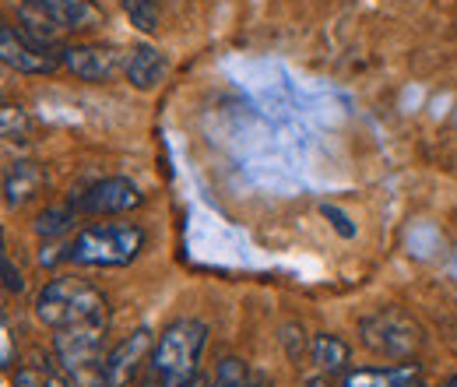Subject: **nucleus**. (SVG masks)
<instances>
[{"label": "nucleus", "mask_w": 457, "mask_h": 387, "mask_svg": "<svg viewBox=\"0 0 457 387\" xmlns=\"http://www.w3.org/2000/svg\"><path fill=\"white\" fill-rule=\"evenodd\" d=\"M204 341H208L204 321H176L159 334V345L152 352V370H159L170 387H183L197 374Z\"/></svg>", "instance_id": "nucleus-3"}, {"label": "nucleus", "mask_w": 457, "mask_h": 387, "mask_svg": "<svg viewBox=\"0 0 457 387\" xmlns=\"http://www.w3.org/2000/svg\"><path fill=\"white\" fill-rule=\"evenodd\" d=\"M447 387H457V374L451 377V381H447Z\"/></svg>", "instance_id": "nucleus-26"}, {"label": "nucleus", "mask_w": 457, "mask_h": 387, "mask_svg": "<svg viewBox=\"0 0 457 387\" xmlns=\"http://www.w3.org/2000/svg\"><path fill=\"white\" fill-rule=\"evenodd\" d=\"M0 60L18 74H54L60 63L57 54L29 43L14 25H0Z\"/></svg>", "instance_id": "nucleus-9"}, {"label": "nucleus", "mask_w": 457, "mask_h": 387, "mask_svg": "<svg viewBox=\"0 0 457 387\" xmlns=\"http://www.w3.org/2000/svg\"><path fill=\"white\" fill-rule=\"evenodd\" d=\"M278 341L286 345V356L288 359H303V352H306V332H303V324H295V321H288L282 324V334H278Z\"/></svg>", "instance_id": "nucleus-19"}, {"label": "nucleus", "mask_w": 457, "mask_h": 387, "mask_svg": "<svg viewBox=\"0 0 457 387\" xmlns=\"http://www.w3.org/2000/svg\"><path fill=\"white\" fill-rule=\"evenodd\" d=\"M348 356H352V349H348V341H342L338 334H317L313 338V363L320 366V374H342L345 366H348Z\"/></svg>", "instance_id": "nucleus-14"}, {"label": "nucleus", "mask_w": 457, "mask_h": 387, "mask_svg": "<svg viewBox=\"0 0 457 387\" xmlns=\"http://www.w3.org/2000/svg\"><path fill=\"white\" fill-rule=\"evenodd\" d=\"M74 222H78V212H74L71 205H54V208L39 212V219H36V236L50 243V240H57L63 232H71Z\"/></svg>", "instance_id": "nucleus-15"}, {"label": "nucleus", "mask_w": 457, "mask_h": 387, "mask_svg": "<svg viewBox=\"0 0 457 387\" xmlns=\"http://www.w3.org/2000/svg\"><path fill=\"white\" fill-rule=\"evenodd\" d=\"M0 366H4V370H11V366H14V341H11V328H7V321L0 324Z\"/></svg>", "instance_id": "nucleus-22"}, {"label": "nucleus", "mask_w": 457, "mask_h": 387, "mask_svg": "<svg viewBox=\"0 0 457 387\" xmlns=\"http://www.w3.org/2000/svg\"><path fill=\"white\" fill-rule=\"evenodd\" d=\"M345 387H398V374L387 370H355L345 377Z\"/></svg>", "instance_id": "nucleus-18"}, {"label": "nucleus", "mask_w": 457, "mask_h": 387, "mask_svg": "<svg viewBox=\"0 0 457 387\" xmlns=\"http://www.w3.org/2000/svg\"><path fill=\"white\" fill-rule=\"evenodd\" d=\"M145 229L134 222H106V225H88L74 236L67 247L71 265L85 268H123L145 250Z\"/></svg>", "instance_id": "nucleus-2"}, {"label": "nucleus", "mask_w": 457, "mask_h": 387, "mask_svg": "<svg viewBox=\"0 0 457 387\" xmlns=\"http://www.w3.org/2000/svg\"><path fill=\"white\" fill-rule=\"evenodd\" d=\"M401 387H422V384H401Z\"/></svg>", "instance_id": "nucleus-27"}, {"label": "nucleus", "mask_w": 457, "mask_h": 387, "mask_svg": "<svg viewBox=\"0 0 457 387\" xmlns=\"http://www.w3.org/2000/svg\"><path fill=\"white\" fill-rule=\"evenodd\" d=\"M306 387H335V384H331V377H328V374H320V377H310Z\"/></svg>", "instance_id": "nucleus-25"}, {"label": "nucleus", "mask_w": 457, "mask_h": 387, "mask_svg": "<svg viewBox=\"0 0 457 387\" xmlns=\"http://www.w3.org/2000/svg\"><path fill=\"white\" fill-rule=\"evenodd\" d=\"M50 183V172L39 163H14V166L4 172V201L7 208H21L29 205L32 198H39Z\"/></svg>", "instance_id": "nucleus-11"}, {"label": "nucleus", "mask_w": 457, "mask_h": 387, "mask_svg": "<svg viewBox=\"0 0 457 387\" xmlns=\"http://www.w3.org/2000/svg\"><path fill=\"white\" fill-rule=\"evenodd\" d=\"M0 127H4V138H7V141H29V116H25L21 106L4 103V110H0Z\"/></svg>", "instance_id": "nucleus-17"}, {"label": "nucleus", "mask_w": 457, "mask_h": 387, "mask_svg": "<svg viewBox=\"0 0 457 387\" xmlns=\"http://www.w3.org/2000/svg\"><path fill=\"white\" fill-rule=\"evenodd\" d=\"M67 32H92L103 25V11L92 0H39Z\"/></svg>", "instance_id": "nucleus-13"}, {"label": "nucleus", "mask_w": 457, "mask_h": 387, "mask_svg": "<svg viewBox=\"0 0 457 387\" xmlns=\"http://www.w3.org/2000/svg\"><path fill=\"white\" fill-rule=\"evenodd\" d=\"M103 341H106V321L63 328V332L54 334V352H57L60 366L67 370L71 384L99 387V366L106 359Z\"/></svg>", "instance_id": "nucleus-4"}, {"label": "nucleus", "mask_w": 457, "mask_h": 387, "mask_svg": "<svg viewBox=\"0 0 457 387\" xmlns=\"http://www.w3.org/2000/svg\"><path fill=\"white\" fill-rule=\"evenodd\" d=\"M320 215H324V219L338 229V236H345V240H352V236H355V225H352V222H348V215H345V212H338L335 205H324V208H320Z\"/></svg>", "instance_id": "nucleus-21"}, {"label": "nucleus", "mask_w": 457, "mask_h": 387, "mask_svg": "<svg viewBox=\"0 0 457 387\" xmlns=\"http://www.w3.org/2000/svg\"><path fill=\"white\" fill-rule=\"evenodd\" d=\"M120 4H123L127 18H130V25L137 32H145V36L159 32V7H155V0H120Z\"/></svg>", "instance_id": "nucleus-16"}, {"label": "nucleus", "mask_w": 457, "mask_h": 387, "mask_svg": "<svg viewBox=\"0 0 457 387\" xmlns=\"http://www.w3.org/2000/svg\"><path fill=\"white\" fill-rule=\"evenodd\" d=\"M0 268H4V289L11 292V296H18V292H25V278H21V272L14 268V261L4 254L0 257Z\"/></svg>", "instance_id": "nucleus-20"}, {"label": "nucleus", "mask_w": 457, "mask_h": 387, "mask_svg": "<svg viewBox=\"0 0 457 387\" xmlns=\"http://www.w3.org/2000/svg\"><path fill=\"white\" fill-rule=\"evenodd\" d=\"M60 67H67L78 81L88 85H106L116 74H123L127 54H120L116 46H99V43H78V46H63L57 50Z\"/></svg>", "instance_id": "nucleus-7"}, {"label": "nucleus", "mask_w": 457, "mask_h": 387, "mask_svg": "<svg viewBox=\"0 0 457 387\" xmlns=\"http://www.w3.org/2000/svg\"><path fill=\"white\" fill-rule=\"evenodd\" d=\"M148 352H155L148 328H137L134 334H127L123 341H116L113 349L106 352L103 366H99V387H127L137 377V370L148 359Z\"/></svg>", "instance_id": "nucleus-8"}, {"label": "nucleus", "mask_w": 457, "mask_h": 387, "mask_svg": "<svg viewBox=\"0 0 457 387\" xmlns=\"http://www.w3.org/2000/svg\"><path fill=\"white\" fill-rule=\"evenodd\" d=\"M67 205H71L78 215H127V212H134V208L145 205V194L137 190L134 180H127V176H110V180L92 183V187L81 190V194H71Z\"/></svg>", "instance_id": "nucleus-5"}, {"label": "nucleus", "mask_w": 457, "mask_h": 387, "mask_svg": "<svg viewBox=\"0 0 457 387\" xmlns=\"http://www.w3.org/2000/svg\"><path fill=\"white\" fill-rule=\"evenodd\" d=\"M359 332H362V341H366L377 356H384V359H408V356L419 349V341H422L419 328H415L408 317L395 314V310L366 317V321L359 324Z\"/></svg>", "instance_id": "nucleus-6"}, {"label": "nucleus", "mask_w": 457, "mask_h": 387, "mask_svg": "<svg viewBox=\"0 0 457 387\" xmlns=\"http://www.w3.org/2000/svg\"><path fill=\"white\" fill-rule=\"evenodd\" d=\"M106 314H110V303H106L103 289H96L85 278L57 275L50 278L36 296V317L54 332L106 321Z\"/></svg>", "instance_id": "nucleus-1"}, {"label": "nucleus", "mask_w": 457, "mask_h": 387, "mask_svg": "<svg viewBox=\"0 0 457 387\" xmlns=\"http://www.w3.org/2000/svg\"><path fill=\"white\" fill-rule=\"evenodd\" d=\"M123 78L137 88V92H152L162 78H166V56L155 46L141 43L134 50H127V63H123Z\"/></svg>", "instance_id": "nucleus-12"}, {"label": "nucleus", "mask_w": 457, "mask_h": 387, "mask_svg": "<svg viewBox=\"0 0 457 387\" xmlns=\"http://www.w3.org/2000/svg\"><path fill=\"white\" fill-rule=\"evenodd\" d=\"M11 387H50V384H46V377H43L39 370L25 366V370H18V374L11 377Z\"/></svg>", "instance_id": "nucleus-23"}, {"label": "nucleus", "mask_w": 457, "mask_h": 387, "mask_svg": "<svg viewBox=\"0 0 457 387\" xmlns=\"http://www.w3.org/2000/svg\"><path fill=\"white\" fill-rule=\"evenodd\" d=\"M134 387H170V384H166V377H162L159 370H148V374H141V377L134 381Z\"/></svg>", "instance_id": "nucleus-24"}, {"label": "nucleus", "mask_w": 457, "mask_h": 387, "mask_svg": "<svg viewBox=\"0 0 457 387\" xmlns=\"http://www.w3.org/2000/svg\"><path fill=\"white\" fill-rule=\"evenodd\" d=\"M14 4V11H18V32L29 39V43H36V46H43V50H63L60 46V39H63V25H60L57 18L39 4V0H11Z\"/></svg>", "instance_id": "nucleus-10"}]
</instances>
